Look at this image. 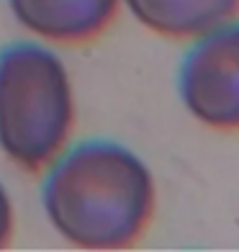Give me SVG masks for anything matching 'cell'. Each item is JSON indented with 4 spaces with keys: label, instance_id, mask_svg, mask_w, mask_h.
I'll list each match as a JSON object with an SVG mask.
<instances>
[{
    "label": "cell",
    "instance_id": "cell-1",
    "mask_svg": "<svg viewBox=\"0 0 239 252\" xmlns=\"http://www.w3.org/2000/svg\"><path fill=\"white\" fill-rule=\"evenodd\" d=\"M157 190L147 162L113 139H83L44 170L41 209L80 250H123L144 237Z\"/></svg>",
    "mask_w": 239,
    "mask_h": 252
},
{
    "label": "cell",
    "instance_id": "cell-2",
    "mask_svg": "<svg viewBox=\"0 0 239 252\" xmlns=\"http://www.w3.org/2000/svg\"><path fill=\"white\" fill-rule=\"evenodd\" d=\"M75 93L62 57L39 41L0 49V152L24 173H44L70 144Z\"/></svg>",
    "mask_w": 239,
    "mask_h": 252
},
{
    "label": "cell",
    "instance_id": "cell-3",
    "mask_svg": "<svg viewBox=\"0 0 239 252\" xmlns=\"http://www.w3.org/2000/svg\"><path fill=\"white\" fill-rule=\"evenodd\" d=\"M178 95L198 124L239 131V21L193 39L178 70Z\"/></svg>",
    "mask_w": 239,
    "mask_h": 252
},
{
    "label": "cell",
    "instance_id": "cell-4",
    "mask_svg": "<svg viewBox=\"0 0 239 252\" xmlns=\"http://www.w3.org/2000/svg\"><path fill=\"white\" fill-rule=\"evenodd\" d=\"M16 24L49 44L95 41L116 21L121 0H5Z\"/></svg>",
    "mask_w": 239,
    "mask_h": 252
},
{
    "label": "cell",
    "instance_id": "cell-5",
    "mask_svg": "<svg viewBox=\"0 0 239 252\" xmlns=\"http://www.w3.org/2000/svg\"><path fill=\"white\" fill-rule=\"evenodd\" d=\"M131 18L165 39L193 41L239 16V0H121Z\"/></svg>",
    "mask_w": 239,
    "mask_h": 252
},
{
    "label": "cell",
    "instance_id": "cell-6",
    "mask_svg": "<svg viewBox=\"0 0 239 252\" xmlns=\"http://www.w3.org/2000/svg\"><path fill=\"white\" fill-rule=\"evenodd\" d=\"M13 201L8 196V188L0 183V247H5L13 237Z\"/></svg>",
    "mask_w": 239,
    "mask_h": 252
}]
</instances>
